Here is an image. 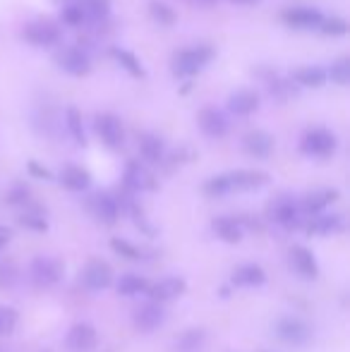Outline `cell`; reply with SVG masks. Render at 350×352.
<instances>
[{
  "instance_id": "obj_24",
  "label": "cell",
  "mask_w": 350,
  "mask_h": 352,
  "mask_svg": "<svg viewBox=\"0 0 350 352\" xmlns=\"http://www.w3.org/2000/svg\"><path fill=\"white\" fill-rule=\"evenodd\" d=\"M230 190L233 192H252L259 187L269 185V175L264 170H233L228 173Z\"/></svg>"
},
{
  "instance_id": "obj_33",
  "label": "cell",
  "mask_w": 350,
  "mask_h": 352,
  "mask_svg": "<svg viewBox=\"0 0 350 352\" xmlns=\"http://www.w3.org/2000/svg\"><path fill=\"white\" fill-rule=\"evenodd\" d=\"M149 14L154 22H159L161 27H173L177 22V12L171 3L166 0H149Z\"/></svg>"
},
{
  "instance_id": "obj_48",
  "label": "cell",
  "mask_w": 350,
  "mask_h": 352,
  "mask_svg": "<svg viewBox=\"0 0 350 352\" xmlns=\"http://www.w3.org/2000/svg\"><path fill=\"white\" fill-rule=\"evenodd\" d=\"M192 3L201 5V8H211V5H216V3H219V0H192Z\"/></svg>"
},
{
  "instance_id": "obj_41",
  "label": "cell",
  "mask_w": 350,
  "mask_h": 352,
  "mask_svg": "<svg viewBox=\"0 0 350 352\" xmlns=\"http://www.w3.org/2000/svg\"><path fill=\"white\" fill-rule=\"evenodd\" d=\"M192 156L195 153L190 151L187 146H180V148H175V151H166V156H164V161L161 163H166L168 166V170H175V168H180L182 163H187V161H192Z\"/></svg>"
},
{
  "instance_id": "obj_7",
  "label": "cell",
  "mask_w": 350,
  "mask_h": 352,
  "mask_svg": "<svg viewBox=\"0 0 350 352\" xmlns=\"http://www.w3.org/2000/svg\"><path fill=\"white\" fill-rule=\"evenodd\" d=\"M197 122H199V130L204 137L209 140H223L230 132V120L221 108L216 106H204L197 116Z\"/></svg>"
},
{
  "instance_id": "obj_9",
  "label": "cell",
  "mask_w": 350,
  "mask_h": 352,
  "mask_svg": "<svg viewBox=\"0 0 350 352\" xmlns=\"http://www.w3.org/2000/svg\"><path fill=\"white\" fill-rule=\"evenodd\" d=\"M29 276L36 287H51L63 278V261L56 256H36L32 261Z\"/></svg>"
},
{
  "instance_id": "obj_35",
  "label": "cell",
  "mask_w": 350,
  "mask_h": 352,
  "mask_svg": "<svg viewBox=\"0 0 350 352\" xmlns=\"http://www.w3.org/2000/svg\"><path fill=\"white\" fill-rule=\"evenodd\" d=\"M327 79H331L338 87H348L350 84V58L341 56L327 67Z\"/></svg>"
},
{
  "instance_id": "obj_16",
  "label": "cell",
  "mask_w": 350,
  "mask_h": 352,
  "mask_svg": "<svg viewBox=\"0 0 350 352\" xmlns=\"http://www.w3.org/2000/svg\"><path fill=\"white\" fill-rule=\"evenodd\" d=\"M274 137L269 135L266 130H250L243 135V151L252 158H269L274 153Z\"/></svg>"
},
{
  "instance_id": "obj_23",
  "label": "cell",
  "mask_w": 350,
  "mask_h": 352,
  "mask_svg": "<svg viewBox=\"0 0 350 352\" xmlns=\"http://www.w3.org/2000/svg\"><path fill=\"white\" fill-rule=\"evenodd\" d=\"M137 148H140V156L144 158V163H161L166 156V142L156 132H142L137 137Z\"/></svg>"
},
{
  "instance_id": "obj_17",
  "label": "cell",
  "mask_w": 350,
  "mask_h": 352,
  "mask_svg": "<svg viewBox=\"0 0 350 352\" xmlns=\"http://www.w3.org/2000/svg\"><path fill=\"white\" fill-rule=\"evenodd\" d=\"M91 211H94V216H96L101 223H106V226H116L118 218H120V213H122L120 201H118V197L111 195V192H101V195H94Z\"/></svg>"
},
{
  "instance_id": "obj_19",
  "label": "cell",
  "mask_w": 350,
  "mask_h": 352,
  "mask_svg": "<svg viewBox=\"0 0 350 352\" xmlns=\"http://www.w3.org/2000/svg\"><path fill=\"white\" fill-rule=\"evenodd\" d=\"M346 228L341 213H317V216H309V221L305 223V230L307 235H336Z\"/></svg>"
},
{
  "instance_id": "obj_12",
  "label": "cell",
  "mask_w": 350,
  "mask_h": 352,
  "mask_svg": "<svg viewBox=\"0 0 350 352\" xmlns=\"http://www.w3.org/2000/svg\"><path fill=\"white\" fill-rule=\"evenodd\" d=\"M269 216L283 228H298L300 221H303V213H300V209H298V201L288 195H281L271 201Z\"/></svg>"
},
{
  "instance_id": "obj_37",
  "label": "cell",
  "mask_w": 350,
  "mask_h": 352,
  "mask_svg": "<svg viewBox=\"0 0 350 352\" xmlns=\"http://www.w3.org/2000/svg\"><path fill=\"white\" fill-rule=\"evenodd\" d=\"M61 22L65 24V27H87L85 10H82V5L77 3V0L63 5L61 8Z\"/></svg>"
},
{
  "instance_id": "obj_1",
  "label": "cell",
  "mask_w": 350,
  "mask_h": 352,
  "mask_svg": "<svg viewBox=\"0 0 350 352\" xmlns=\"http://www.w3.org/2000/svg\"><path fill=\"white\" fill-rule=\"evenodd\" d=\"M214 56H216V48L211 43H192V46H185L173 53V58H171V72L177 79H192L214 60Z\"/></svg>"
},
{
  "instance_id": "obj_20",
  "label": "cell",
  "mask_w": 350,
  "mask_h": 352,
  "mask_svg": "<svg viewBox=\"0 0 350 352\" xmlns=\"http://www.w3.org/2000/svg\"><path fill=\"white\" fill-rule=\"evenodd\" d=\"M82 280L89 290H106L113 283V269L103 259H91L82 271Z\"/></svg>"
},
{
  "instance_id": "obj_29",
  "label": "cell",
  "mask_w": 350,
  "mask_h": 352,
  "mask_svg": "<svg viewBox=\"0 0 350 352\" xmlns=\"http://www.w3.org/2000/svg\"><path fill=\"white\" fill-rule=\"evenodd\" d=\"M61 185L67 187L70 192H85L91 185V175H89L87 168L70 163V166H65L61 170Z\"/></svg>"
},
{
  "instance_id": "obj_40",
  "label": "cell",
  "mask_w": 350,
  "mask_h": 352,
  "mask_svg": "<svg viewBox=\"0 0 350 352\" xmlns=\"http://www.w3.org/2000/svg\"><path fill=\"white\" fill-rule=\"evenodd\" d=\"M111 250L116 252V254H120V256H125V259H130V261H140L142 256V250H137L132 242H127V240H122V237H113L111 240Z\"/></svg>"
},
{
  "instance_id": "obj_13",
  "label": "cell",
  "mask_w": 350,
  "mask_h": 352,
  "mask_svg": "<svg viewBox=\"0 0 350 352\" xmlns=\"http://www.w3.org/2000/svg\"><path fill=\"white\" fill-rule=\"evenodd\" d=\"M164 321H166V309L159 302H144V305L137 307L135 314H132V324H135V329L142 331V333H151V331L159 329Z\"/></svg>"
},
{
  "instance_id": "obj_15",
  "label": "cell",
  "mask_w": 350,
  "mask_h": 352,
  "mask_svg": "<svg viewBox=\"0 0 350 352\" xmlns=\"http://www.w3.org/2000/svg\"><path fill=\"white\" fill-rule=\"evenodd\" d=\"M288 259H290V266L293 271L305 280H314L319 276V264L314 259V254L303 245H295L293 250L288 252Z\"/></svg>"
},
{
  "instance_id": "obj_49",
  "label": "cell",
  "mask_w": 350,
  "mask_h": 352,
  "mask_svg": "<svg viewBox=\"0 0 350 352\" xmlns=\"http://www.w3.org/2000/svg\"><path fill=\"white\" fill-rule=\"evenodd\" d=\"M46 352H48V350H46Z\"/></svg>"
},
{
  "instance_id": "obj_32",
  "label": "cell",
  "mask_w": 350,
  "mask_h": 352,
  "mask_svg": "<svg viewBox=\"0 0 350 352\" xmlns=\"http://www.w3.org/2000/svg\"><path fill=\"white\" fill-rule=\"evenodd\" d=\"M116 290H118V295H122V297L144 295V292L149 290V280L142 278V276H137V274H125L116 283Z\"/></svg>"
},
{
  "instance_id": "obj_22",
  "label": "cell",
  "mask_w": 350,
  "mask_h": 352,
  "mask_svg": "<svg viewBox=\"0 0 350 352\" xmlns=\"http://www.w3.org/2000/svg\"><path fill=\"white\" fill-rule=\"evenodd\" d=\"M185 290H187V283L182 278L171 276V278H164V280L154 283V285H149L146 295L151 297V302H159V305H164V302H171V300H175V297H180Z\"/></svg>"
},
{
  "instance_id": "obj_11",
  "label": "cell",
  "mask_w": 350,
  "mask_h": 352,
  "mask_svg": "<svg viewBox=\"0 0 350 352\" xmlns=\"http://www.w3.org/2000/svg\"><path fill=\"white\" fill-rule=\"evenodd\" d=\"M262 106V96L257 89H235L226 101V111L235 118H248L259 111Z\"/></svg>"
},
{
  "instance_id": "obj_31",
  "label": "cell",
  "mask_w": 350,
  "mask_h": 352,
  "mask_svg": "<svg viewBox=\"0 0 350 352\" xmlns=\"http://www.w3.org/2000/svg\"><path fill=\"white\" fill-rule=\"evenodd\" d=\"M266 280V274L259 264H243L240 269H235L233 283L240 287H257Z\"/></svg>"
},
{
  "instance_id": "obj_34",
  "label": "cell",
  "mask_w": 350,
  "mask_h": 352,
  "mask_svg": "<svg viewBox=\"0 0 350 352\" xmlns=\"http://www.w3.org/2000/svg\"><path fill=\"white\" fill-rule=\"evenodd\" d=\"M317 29L324 34V36L341 38V36H346V34H348V22L341 17V14H324Z\"/></svg>"
},
{
  "instance_id": "obj_26",
  "label": "cell",
  "mask_w": 350,
  "mask_h": 352,
  "mask_svg": "<svg viewBox=\"0 0 350 352\" xmlns=\"http://www.w3.org/2000/svg\"><path fill=\"white\" fill-rule=\"evenodd\" d=\"M96 329L89 324H75L67 333V348L75 352H91L96 348Z\"/></svg>"
},
{
  "instance_id": "obj_14",
  "label": "cell",
  "mask_w": 350,
  "mask_h": 352,
  "mask_svg": "<svg viewBox=\"0 0 350 352\" xmlns=\"http://www.w3.org/2000/svg\"><path fill=\"white\" fill-rule=\"evenodd\" d=\"M338 199V190H331V187H322V190H312L298 201V209L303 216H317V213H324L327 206H331L333 201Z\"/></svg>"
},
{
  "instance_id": "obj_46",
  "label": "cell",
  "mask_w": 350,
  "mask_h": 352,
  "mask_svg": "<svg viewBox=\"0 0 350 352\" xmlns=\"http://www.w3.org/2000/svg\"><path fill=\"white\" fill-rule=\"evenodd\" d=\"M10 237H12V232H10V228H3V226H0V252H3V247L10 242Z\"/></svg>"
},
{
  "instance_id": "obj_43",
  "label": "cell",
  "mask_w": 350,
  "mask_h": 352,
  "mask_svg": "<svg viewBox=\"0 0 350 352\" xmlns=\"http://www.w3.org/2000/svg\"><path fill=\"white\" fill-rule=\"evenodd\" d=\"M17 311L12 307H0V336H10L17 326Z\"/></svg>"
},
{
  "instance_id": "obj_44",
  "label": "cell",
  "mask_w": 350,
  "mask_h": 352,
  "mask_svg": "<svg viewBox=\"0 0 350 352\" xmlns=\"http://www.w3.org/2000/svg\"><path fill=\"white\" fill-rule=\"evenodd\" d=\"M14 280H17V269H14L12 264L0 266V290H8V287H12Z\"/></svg>"
},
{
  "instance_id": "obj_8",
  "label": "cell",
  "mask_w": 350,
  "mask_h": 352,
  "mask_svg": "<svg viewBox=\"0 0 350 352\" xmlns=\"http://www.w3.org/2000/svg\"><path fill=\"white\" fill-rule=\"evenodd\" d=\"M122 182H125V190L132 192V195H135V192H154L156 187H159L154 173H151L142 161H137V158L127 161Z\"/></svg>"
},
{
  "instance_id": "obj_10",
  "label": "cell",
  "mask_w": 350,
  "mask_h": 352,
  "mask_svg": "<svg viewBox=\"0 0 350 352\" xmlns=\"http://www.w3.org/2000/svg\"><path fill=\"white\" fill-rule=\"evenodd\" d=\"M322 17V10L309 8V5H290V8L281 10V19L293 29H317Z\"/></svg>"
},
{
  "instance_id": "obj_45",
  "label": "cell",
  "mask_w": 350,
  "mask_h": 352,
  "mask_svg": "<svg viewBox=\"0 0 350 352\" xmlns=\"http://www.w3.org/2000/svg\"><path fill=\"white\" fill-rule=\"evenodd\" d=\"M27 170L32 173L34 177H39V180H53V173L48 170L46 166H41L39 161H29L27 163Z\"/></svg>"
},
{
  "instance_id": "obj_36",
  "label": "cell",
  "mask_w": 350,
  "mask_h": 352,
  "mask_svg": "<svg viewBox=\"0 0 350 352\" xmlns=\"http://www.w3.org/2000/svg\"><path fill=\"white\" fill-rule=\"evenodd\" d=\"M204 340H206L204 331L190 329V331H185L182 336H177L175 350H177V352H195V350H199L201 345H204Z\"/></svg>"
},
{
  "instance_id": "obj_5",
  "label": "cell",
  "mask_w": 350,
  "mask_h": 352,
  "mask_svg": "<svg viewBox=\"0 0 350 352\" xmlns=\"http://www.w3.org/2000/svg\"><path fill=\"white\" fill-rule=\"evenodd\" d=\"M56 63L65 74L70 77H87L91 72V56L82 46L72 43V46H61L56 53Z\"/></svg>"
},
{
  "instance_id": "obj_39",
  "label": "cell",
  "mask_w": 350,
  "mask_h": 352,
  "mask_svg": "<svg viewBox=\"0 0 350 352\" xmlns=\"http://www.w3.org/2000/svg\"><path fill=\"white\" fill-rule=\"evenodd\" d=\"M201 190H204V195L206 197H226V195H230V177H228V173H221V175H214V177H209V180L201 185Z\"/></svg>"
},
{
  "instance_id": "obj_25",
  "label": "cell",
  "mask_w": 350,
  "mask_h": 352,
  "mask_svg": "<svg viewBox=\"0 0 350 352\" xmlns=\"http://www.w3.org/2000/svg\"><path fill=\"white\" fill-rule=\"evenodd\" d=\"M293 79L295 87H305V89H319L327 84V67L322 65H300L288 74Z\"/></svg>"
},
{
  "instance_id": "obj_21",
  "label": "cell",
  "mask_w": 350,
  "mask_h": 352,
  "mask_svg": "<svg viewBox=\"0 0 350 352\" xmlns=\"http://www.w3.org/2000/svg\"><path fill=\"white\" fill-rule=\"evenodd\" d=\"M85 10V17H87V24L98 29H103L108 22H111V12H113V3L111 0H77Z\"/></svg>"
},
{
  "instance_id": "obj_27",
  "label": "cell",
  "mask_w": 350,
  "mask_h": 352,
  "mask_svg": "<svg viewBox=\"0 0 350 352\" xmlns=\"http://www.w3.org/2000/svg\"><path fill=\"white\" fill-rule=\"evenodd\" d=\"M108 53H111V58L118 63V65L122 67L130 77H135V79H142V77H146V70H144V65H142V60L135 56V53L130 51V48H122V46H111L108 48Z\"/></svg>"
},
{
  "instance_id": "obj_47",
  "label": "cell",
  "mask_w": 350,
  "mask_h": 352,
  "mask_svg": "<svg viewBox=\"0 0 350 352\" xmlns=\"http://www.w3.org/2000/svg\"><path fill=\"white\" fill-rule=\"evenodd\" d=\"M228 3H233V5H257V3H262V0H228Z\"/></svg>"
},
{
  "instance_id": "obj_42",
  "label": "cell",
  "mask_w": 350,
  "mask_h": 352,
  "mask_svg": "<svg viewBox=\"0 0 350 352\" xmlns=\"http://www.w3.org/2000/svg\"><path fill=\"white\" fill-rule=\"evenodd\" d=\"M5 201L12 206H27L29 204V187L24 185V182H17V185L10 187L8 197H5Z\"/></svg>"
},
{
  "instance_id": "obj_18",
  "label": "cell",
  "mask_w": 350,
  "mask_h": 352,
  "mask_svg": "<svg viewBox=\"0 0 350 352\" xmlns=\"http://www.w3.org/2000/svg\"><path fill=\"white\" fill-rule=\"evenodd\" d=\"M276 333H278L281 340H285V343H290V345H305L309 340V336H312V331H309V326L305 324L303 319L285 316V319H281L278 326H276Z\"/></svg>"
},
{
  "instance_id": "obj_28",
  "label": "cell",
  "mask_w": 350,
  "mask_h": 352,
  "mask_svg": "<svg viewBox=\"0 0 350 352\" xmlns=\"http://www.w3.org/2000/svg\"><path fill=\"white\" fill-rule=\"evenodd\" d=\"M211 230L216 232V237L223 242H228V245H235V242L243 240V226L238 223V218L233 216H219L211 221Z\"/></svg>"
},
{
  "instance_id": "obj_30",
  "label": "cell",
  "mask_w": 350,
  "mask_h": 352,
  "mask_svg": "<svg viewBox=\"0 0 350 352\" xmlns=\"http://www.w3.org/2000/svg\"><path fill=\"white\" fill-rule=\"evenodd\" d=\"M63 125H65L70 140L77 144V146H85L87 144V132H85V120H82V113L77 106H67L63 111Z\"/></svg>"
},
{
  "instance_id": "obj_2",
  "label": "cell",
  "mask_w": 350,
  "mask_h": 352,
  "mask_svg": "<svg viewBox=\"0 0 350 352\" xmlns=\"http://www.w3.org/2000/svg\"><path fill=\"white\" fill-rule=\"evenodd\" d=\"M22 38L36 48H51V46H58V43H61L63 27L51 17L29 19V22L22 27Z\"/></svg>"
},
{
  "instance_id": "obj_4",
  "label": "cell",
  "mask_w": 350,
  "mask_h": 352,
  "mask_svg": "<svg viewBox=\"0 0 350 352\" xmlns=\"http://www.w3.org/2000/svg\"><path fill=\"white\" fill-rule=\"evenodd\" d=\"M338 148V137L333 135L329 127H309V130L303 132L300 137V151L305 156H312V158H329L333 156Z\"/></svg>"
},
{
  "instance_id": "obj_6",
  "label": "cell",
  "mask_w": 350,
  "mask_h": 352,
  "mask_svg": "<svg viewBox=\"0 0 350 352\" xmlns=\"http://www.w3.org/2000/svg\"><path fill=\"white\" fill-rule=\"evenodd\" d=\"M94 132L108 148H120L125 144V127L120 118L113 113H98L94 118Z\"/></svg>"
},
{
  "instance_id": "obj_3",
  "label": "cell",
  "mask_w": 350,
  "mask_h": 352,
  "mask_svg": "<svg viewBox=\"0 0 350 352\" xmlns=\"http://www.w3.org/2000/svg\"><path fill=\"white\" fill-rule=\"evenodd\" d=\"M252 72H254V77L262 82V87L266 89V91H269V96L274 98V101L285 103V101H290V98L298 96V87L293 84V79H290L288 74L278 72L276 67L257 65Z\"/></svg>"
},
{
  "instance_id": "obj_38",
  "label": "cell",
  "mask_w": 350,
  "mask_h": 352,
  "mask_svg": "<svg viewBox=\"0 0 350 352\" xmlns=\"http://www.w3.org/2000/svg\"><path fill=\"white\" fill-rule=\"evenodd\" d=\"M19 226L29 228V230H36V232H46L48 230V223H46V216H43L41 209L32 206V209H24L19 213Z\"/></svg>"
}]
</instances>
